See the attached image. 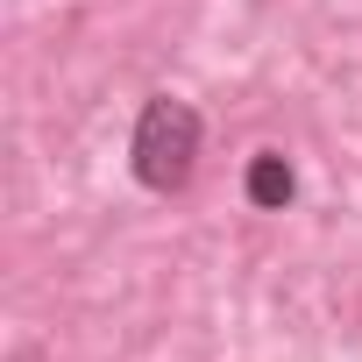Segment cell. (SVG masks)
<instances>
[{
    "instance_id": "cell-1",
    "label": "cell",
    "mask_w": 362,
    "mask_h": 362,
    "mask_svg": "<svg viewBox=\"0 0 362 362\" xmlns=\"http://www.w3.org/2000/svg\"><path fill=\"white\" fill-rule=\"evenodd\" d=\"M199 142H206V121L192 100L177 93H156L142 114H135V135H128V170L142 192H185L192 170H199Z\"/></svg>"
},
{
    "instance_id": "cell-2",
    "label": "cell",
    "mask_w": 362,
    "mask_h": 362,
    "mask_svg": "<svg viewBox=\"0 0 362 362\" xmlns=\"http://www.w3.org/2000/svg\"><path fill=\"white\" fill-rule=\"evenodd\" d=\"M242 192H249V206L284 214V206L298 199V170H291V156H284V149H256L249 170H242Z\"/></svg>"
}]
</instances>
